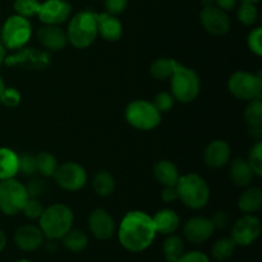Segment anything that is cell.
Returning a JSON list of instances; mask_svg holds the SVG:
<instances>
[{
    "label": "cell",
    "instance_id": "6da1fadb",
    "mask_svg": "<svg viewBox=\"0 0 262 262\" xmlns=\"http://www.w3.org/2000/svg\"><path fill=\"white\" fill-rule=\"evenodd\" d=\"M152 216L143 211H129L122 219L118 238L123 247L133 253L142 252L152 245L156 237Z\"/></svg>",
    "mask_w": 262,
    "mask_h": 262
},
{
    "label": "cell",
    "instance_id": "7a4b0ae2",
    "mask_svg": "<svg viewBox=\"0 0 262 262\" xmlns=\"http://www.w3.org/2000/svg\"><path fill=\"white\" fill-rule=\"evenodd\" d=\"M40 229L42 230L45 238L50 241L60 239L74 222V215L71 207L64 204H54L48 209H43L42 214L38 217Z\"/></svg>",
    "mask_w": 262,
    "mask_h": 262
},
{
    "label": "cell",
    "instance_id": "3957f363",
    "mask_svg": "<svg viewBox=\"0 0 262 262\" xmlns=\"http://www.w3.org/2000/svg\"><path fill=\"white\" fill-rule=\"evenodd\" d=\"M178 200L192 210L204 209L210 200V187L201 176L189 173L181 176L176 186Z\"/></svg>",
    "mask_w": 262,
    "mask_h": 262
},
{
    "label": "cell",
    "instance_id": "277c9868",
    "mask_svg": "<svg viewBox=\"0 0 262 262\" xmlns=\"http://www.w3.org/2000/svg\"><path fill=\"white\" fill-rule=\"evenodd\" d=\"M97 32L96 13L83 10L71 18L67 30V38L76 49H86L95 42Z\"/></svg>",
    "mask_w": 262,
    "mask_h": 262
},
{
    "label": "cell",
    "instance_id": "5b68a950",
    "mask_svg": "<svg viewBox=\"0 0 262 262\" xmlns=\"http://www.w3.org/2000/svg\"><path fill=\"white\" fill-rule=\"evenodd\" d=\"M170 86L171 96L174 97V100L182 102V104H189L199 96L200 90H201V82L193 69L188 68L183 64H179L176 60L173 76L170 77Z\"/></svg>",
    "mask_w": 262,
    "mask_h": 262
},
{
    "label": "cell",
    "instance_id": "8992f818",
    "mask_svg": "<svg viewBox=\"0 0 262 262\" xmlns=\"http://www.w3.org/2000/svg\"><path fill=\"white\" fill-rule=\"evenodd\" d=\"M125 120L140 130H151L161 122V113L146 100H135L125 107Z\"/></svg>",
    "mask_w": 262,
    "mask_h": 262
},
{
    "label": "cell",
    "instance_id": "52a82bcc",
    "mask_svg": "<svg viewBox=\"0 0 262 262\" xmlns=\"http://www.w3.org/2000/svg\"><path fill=\"white\" fill-rule=\"evenodd\" d=\"M32 36V26L25 17L10 15L0 30L2 43L10 50H18L27 45Z\"/></svg>",
    "mask_w": 262,
    "mask_h": 262
},
{
    "label": "cell",
    "instance_id": "ba28073f",
    "mask_svg": "<svg viewBox=\"0 0 262 262\" xmlns=\"http://www.w3.org/2000/svg\"><path fill=\"white\" fill-rule=\"evenodd\" d=\"M228 90L233 96L243 100V101L250 102L252 100L261 99V74H255L245 71L235 72L228 79Z\"/></svg>",
    "mask_w": 262,
    "mask_h": 262
},
{
    "label": "cell",
    "instance_id": "9c48e42d",
    "mask_svg": "<svg viewBox=\"0 0 262 262\" xmlns=\"http://www.w3.org/2000/svg\"><path fill=\"white\" fill-rule=\"evenodd\" d=\"M28 199L25 184L14 178L0 181V211L7 216H14L22 211Z\"/></svg>",
    "mask_w": 262,
    "mask_h": 262
},
{
    "label": "cell",
    "instance_id": "30bf717a",
    "mask_svg": "<svg viewBox=\"0 0 262 262\" xmlns=\"http://www.w3.org/2000/svg\"><path fill=\"white\" fill-rule=\"evenodd\" d=\"M53 177L56 184L68 192L79 191L87 182L86 170L79 164L72 161L58 165Z\"/></svg>",
    "mask_w": 262,
    "mask_h": 262
},
{
    "label": "cell",
    "instance_id": "8fae6325",
    "mask_svg": "<svg viewBox=\"0 0 262 262\" xmlns=\"http://www.w3.org/2000/svg\"><path fill=\"white\" fill-rule=\"evenodd\" d=\"M51 61V56L48 51L36 50L33 48L18 49L17 53L5 56L4 64L8 67L19 66L27 69H43Z\"/></svg>",
    "mask_w": 262,
    "mask_h": 262
},
{
    "label": "cell",
    "instance_id": "7c38bea8",
    "mask_svg": "<svg viewBox=\"0 0 262 262\" xmlns=\"http://www.w3.org/2000/svg\"><path fill=\"white\" fill-rule=\"evenodd\" d=\"M261 234V223L253 214H245L234 223L230 238L237 246H250L257 241Z\"/></svg>",
    "mask_w": 262,
    "mask_h": 262
},
{
    "label": "cell",
    "instance_id": "4fadbf2b",
    "mask_svg": "<svg viewBox=\"0 0 262 262\" xmlns=\"http://www.w3.org/2000/svg\"><path fill=\"white\" fill-rule=\"evenodd\" d=\"M200 20L206 32L212 36H224L230 30V18L216 5H207L200 13Z\"/></svg>",
    "mask_w": 262,
    "mask_h": 262
},
{
    "label": "cell",
    "instance_id": "5bb4252c",
    "mask_svg": "<svg viewBox=\"0 0 262 262\" xmlns=\"http://www.w3.org/2000/svg\"><path fill=\"white\" fill-rule=\"evenodd\" d=\"M72 7L66 0H46L41 3L37 15L43 25L60 26L71 17Z\"/></svg>",
    "mask_w": 262,
    "mask_h": 262
},
{
    "label": "cell",
    "instance_id": "9a60e30c",
    "mask_svg": "<svg viewBox=\"0 0 262 262\" xmlns=\"http://www.w3.org/2000/svg\"><path fill=\"white\" fill-rule=\"evenodd\" d=\"M89 229L95 238L100 241H106L114 235L117 230L114 219L104 209H96L89 216Z\"/></svg>",
    "mask_w": 262,
    "mask_h": 262
},
{
    "label": "cell",
    "instance_id": "2e32d148",
    "mask_svg": "<svg viewBox=\"0 0 262 262\" xmlns=\"http://www.w3.org/2000/svg\"><path fill=\"white\" fill-rule=\"evenodd\" d=\"M214 232L215 228L211 220L202 216L191 217L189 220H187L183 227L184 237L193 245H201V243L207 242L212 237Z\"/></svg>",
    "mask_w": 262,
    "mask_h": 262
},
{
    "label": "cell",
    "instance_id": "e0dca14e",
    "mask_svg": "<svg viewBox=\"0 0 262 262\" xmlns=\"http://www.w3.org/2000/svg\"><path fill=\"white\" fill-rule=\"evenodd\" d=\"M43 241H45V235L37 225H22L14 232L15 246L25 252L37 251L43 245Z\"/></svg>",
    "mask_w": 262,
    "mask_h": 262
},
{
    "label": "cell",
    "instance_id": "ac0fdd59",
    "mask_svg": "<svg viewBox=\"0 0 262 262\" xmlns=\"http://www.w3.org/2000/svg\"><path fill=\"white\" fill-rule=\"evenodd\" d=\"M38 42L49 51H60L68 43L67 32L59 26L45 25L37 31Z\"/></svg>",
    "mask_w": 262,
    "mask_h": 262
},
{
    "label": "cell",
    "instance_id": "d6986e66",
    "mask_svg": "<svg viewBox=\"0 0 262 262\" xmlns=\"http://www.w3.org/2000/svg\"><path fill=\"white\" fill-rule=\"evenodd\" d=\"M230 159V146L223 140H215L207 145L204 152V160L209 168L219 169L227 165Z\"/></svg>",
    "mask_w": 262,
    "mask_h": 262
},
{
    "label": "cell",
    "instance_id": "ffe728a7",
    "mask_svg": "<svg viewBox=\"0 0 262 262\" xmlns=\"http://www.w3.org/2000/svg\"><path fill=\"white\" fill-rule=\"evenodd\" d=\"M97 20V32L104 40L106 41H118L123 35V25L117 18L110 13H101L96 14Z\"/></svg>",
    "mask_w": 262,
    "mask_h": 262
},
{
    "label": "cell",
    "instance_id": "44dd1931",
    "mask_svg": "<svg viewBox=\"0 0 262 262\" xmlns=\"http://www.w3.org/2000/svg\"><path fill=\"white\" fill-rule=\"evenodd\" d=\"M152 222L155 225L156 233H160L164 235L176 233L178 230L179 224H181L178 214L170 209H163L156 212L152 216Z\"/></svg>",
    "mask_w": 262,
    "mask_h": 262
},
{
    "label": "cell",
    "instance_id": "7402d4cb",
    "mask_svg": "<svg viewBox=\"0 0 262 262\" xmlns=\"http://www.w3.org/2000/svg\"><path fill=\"white\" fill-rule=\"evenodd\" d=\"M154 177L164 187H176L181 174L176 164L169 160H160L154 166Z\"/></svg>",
    "mask_w": 262,
    "mask_h": 262
},
{
    "label": "cell",
    "instance_id": "603a6c76",
    "mask_svg": "<svg viewBox=\"0 0 262 262\" xmlns=\"http://www.w3.org/2000/svg\"><path fill=\"white\" fill-rule=\"evenodd\" d=\"M230 178L238 187H248L255 178L252 168L246 159H235L230 166Z\"/></svg>",
    "mask_w": 262,
    "mask_h": 262
},
{
    "label": "cell",
    "instance_id": "cb8c5ba5",
    "mask_svg": "<svg viewBox=\"0 0 262 262\" xmlns=\"http://www.w3.org/2000/svg\"><path fill=\"white\" fill-rule=\"evenodd\" d=\"M245 119L250 132L253 137L260 138L262 136V102L261 99L250 101L245 110Z\"/></svg>",
    "mask_w": 262,
    "mask_h": 262
},
{
    "label": "cell",
    "instance_id": "d4e9b609",
    "mask_svg": "<svg viewBox=\"0 0 262 262\" xmlns=\"http://www.w3.org/2000/svg\"><path fill=\"white\" fill-rule=\"evenodd\" d=\"M262 206V191L258 187H250L238 199V209L243 214L257 212Z\"/></svg>",
    "mask_w": 262,
    "mask_h": 262
},
{
    "label": "cell",
    "instance_id": "484cf974",
    "mask_svg": "<svg viewBox=\"0 0 262 262\" xmlns=\"http://www.w3.org/2000/svg\"><path fill=\"white\" fill-rule=\"evenodd\" d=\"M18 173V155L8 147H0V181L14 178Z\"/></svg>",
    "mask_w": 262,
    "mask_h": 262
},
{
    "label": "cell",
    "instance_id": "4316f807",
    "mask_svg": "<svg viewBox=\"0 0 262 262\" xmlns=\"http://www.w3.org/2000/svg\"><path fill=\"white\" fill-rule=\"evenodd\" d=\"M92 188H94L95 193H96L97 196H110V194L114 193L115 188H117L114 177H113L109 171H99V173L95 174L94 179H92Z\"/></svg>",
    "mask_w": 262,
    "mask_h": 262
},
{
    "label": "cell",
    "instance_id": "83f0119b",
    "mask_svg": "<svg viewBox=\"0 0 262 262\" xmlns=\"http://www.w3.org/2000/svg\"><path fill=\"white\" fill-rule=\"evenodd\" d=\"M63 246L71 252H82L89 245V237L83 230L69 229L63 237Z\"/></svg>",
    "mask_w": 262,
    "mask_h": 262
},
{
    "label": "cell",
    "instance_id": "f1b7e54d",
    "mask_svg": "<svg viewBox=\"0 0 262 262\" xmlns=\"http://www.w3.org/2000/svg\"><path fill=\"white\" fill-rule=\"evenodd\" d=\"M174 63H176L174 59H156L150 67V74L156 79V81H166V79H170V77L173 76Z\"/></svg>",
    "mask_w": 262,
    "mask_h": 262
},
{
    "label": "cell",
    "instance_id": "f546056e",
    "mask_svg": "<svg viewBox=\"0 0 262 262\" xmlns=\"http://www.w3.org/2000/svg\"><path fill=\"white\" fill-rule=\"evenodd\" d=\"M163 250L166 262H176L184 253V243L178 235L169 234L164 241Z\"/></svg>",
    "mask_w": 262,
    "mask_h": 262
},
{
    "label": "cell",
    "instance_id": "4dcf8cb0",
    "mask_svg": "<svg viewBox=\"0 0 262 262\" xmlns=\"http://www.w3.org/2000/svg\"><path fill=\"white\" fill-rule=\"evenodd\" d=\"M235 247L237 245L232 238H222L214 243L211 248V255L216 261H227L233 256Z\"/></svg>",
    "mask_w": 262,
    "mask_h": 262
},
{
    "label": "cell",
    "instance_id": "1f68e13d",
    "mask_svg": "<svg viewBox=\"0 0 262 262\" xmlns=\"http://www.w3.org/2000/svg\"><path fill=\"white\" fill-rule=\"evenodd\" d=\"M36 165H37V173H40L45 178H49L55 173L58 168V160L50 152L42 151L36 156Z\"/></svg>",
    "mask_w": 262,
    "mask_h": 262
},
{
    "label": "cell",
    "instance_id": "d6a6232c",
    "mask_svg": "<svg viewBox=\"0 0 262 262\" xmlns=\"http://www.w3.org/2000/svg\"><path fill=\"white\" fill-rule=\"evenodd\" d=\"M41 3L38 0H14L13 3V9L15 14L20 17L30 18L33 15H37L38 8Z\"/></svg>",
    "mask_w": 262,
    "mask_h": 262
},
{
    "label": "cell",
    "instance_id": "836d02e7",
    "mask_svg": "<svg viewBox=\"0 0 262 262\" xmlns=\"http://www.w3.org/2000/svg\"><path fill=\"white\" fill-rule=\"evenodd\" d=\"M237 15L241 23H243L245 26H252L257 20L258 10L256 8V4H252V3H241Z\"/></svg>",
    "mask_w": 262,
    "mask_h": 262
},
{
    "label": "cell",
    "instance_id": "e575fe53",
    "mask_svg": "<svg viewBox=\"0 0 262 262\" xmlns=\"http://www.w3.org/2000/svg\"><path fill=\"white\" fill-rule=\"evenodd\" d=\"M18 173H22L26 177L35 176L37 173L36 156L31 154H23L18 156Z\"/></svg>",
    "mask_w": 262,
    "mask_h": 262
},
{
    "label": "cell",
    "instance_id": "d590c367",
    "mask_svg": "<svg viewBox=\"0 0 262 262\" xmlns=\"http://www.w3.org/2000/svg\"><path fill=\"white\" fill-rule=\"evenodd\" d=\"M248 164L252 168L255 176L261 177L262 176V142L257 141L256 145L251 148L250 155L247 159Z\"/></svg>",
    "mask_w": 262,
    "mask_h": 262
},
{
    "label": "cell",
    "instance_id": "8d00e7d4",
    "mask_svg": "<svg viewBox=\"0 0 262 262\" xmlns=\"http://www.w3.org/2000/svg\"><path fill=\"white\" fill-rule=\"evenodd\" d=\"M26 191H27L28 197H33V199H38L42 196L48 189V184L40 177H33L27 182L26 184Z\"/></svg>",
    "mask_w": 262,
    "mask_h": 262
},
{
    "label": "cell",
    "instance_id": "74e56055",
    "mask_svg": "<svg viewBox=\"0 0 262 262\" xmlns=\"http://www.w3.org/2000/svg\"><path fill=\"white\" fill-rule=\"evenodd\" d=\"M42 211H43V206H42V204L38 201V199L28 197L27 201H26L25 206H23L22 211L20 212H23V215H25L26 217H28V219L35 220V219H38V217L41 216Z\"/></svg>",
    "mask_w": 262,
    "mask_h": 262
},
{
    "label": "cell",
    "instance_id": "f35d334b",
    "mask_svg": "<svg viewBox=\"0 0 262 262\" xmlns=\"http://www.w3.org/2000/svg\"><path fill=\"white\" fill-rule=\"evenodd\" d=\"M20 100L22 97L19 91L13 87H5L0 95V102L7 107H17L20 104Z\"/></svg>",
    "mask_w": 262,
    "mask_h": 262
},
{
    "label": "cell",
    "instance_id": "ab89813d",
    "mask_svg": "<svg viewBox=\"0 0 262 262\" xmlns=\"http://www.w3.org/2000/svg\"><path fill=\"white\" fill-rule=\"evenodd\" d=\"M248 49L252 51L255 55H262V28L257 27L248 33L247 37Z\"/></svg>",
    "mask_w": 262,
    "mask_h": 262
},
{
    "label": "cell",
    "instance_id": "60d3db41",
    "mask_svg": "<svg viewBox=\"0 0 262 262\" xmlns=\"http://www.w3.org/2000/svg\"><path fill=\"white\" fill-rule=\"evenodd\" d=\"M174 101L176 100H174V97L170 94H168V92H160V94H158L155 96L152 104L159 112L165 113L169 112L174 106Z\"/></svg>",
    "mask_w": 262,
    "mask_h": 262
},
{
    "label": "cell",
    "instance_id": "b9f144b4",
    "mask_svg": "<svg viewBox=\"0 0 262 262\" xmlns=\"http://www.w3.org/2000/svg\"><path fill=\"white\" fill-rule=\"evenodd\" d=\"M106 13L113 15H118L125 10L128 5V0H104Z\"/></svg>",
    "mask_w": 262,
    "mask_h": 262
},
{
    "label": "cell",
    "instance_id": "7bdbcfd3",
    "mask_svg": "<svg viewBox=\"0 0 262 262\" xmlns=\"http://www.w3.org/2000/svg\"><path fill=\"white\" fill-rule=\"evenodd\" d=\"M176 262H210L209 256L201 251H191L181 256Z\"/></svg>",
    "mask_w": 262,
    "mask_h": 262
},
{
    "label": "cell",
    "instance_id": "ee69618b",
    "mask_svg": "<svg viewBox=\"0 0 262 262\" xmlns=\"http://www.w3.org/2000/svg\"><path fill=\"white\" fill-rule=\"evenodd\" d=\"M210 220L215 229H225L230 223V215L227 211H217Z\"/></svg>",
    "mask_w": 262,
    "mask_h": 262
},
{
    "label": "cell",
    "instance_id": "f6af8a7d",
    "mask_svg": "<svg viewBox=\"0 0 262 262\" xmlns=\"http://www.w3.org/2000/svg\"><path fill=\"white\" fill-rule=\"evenodd\" d=\"M161 199L163 201L171 204V202L178 200V192H177L176 187H164L163 192H161Z\"/></svg>",
    "mask_w": 262,
    "mask_h": 262
},
{
    "label": "cell",
    "instance_id": "bcb514c9",
    "mask_svg": "<svg viewBox=\"0 0 262 262\" xmlns=\"http://www.w3.org/2000/svg\"><path fill=\"white\" fill-rule=\"evenodd\" d=\"M214 5H216L217 8L223 9L224 12H229V10L235 8L237 0H214Z\"/></svg>",
    "mask_w": 262,
    "mask_h": 262
},
{
    "label": "cell",
    "instance_id": "7dc6e473",
    "mask_svg": "<svg viewBox=\"0 0 262 262\" xmlns=\"http://www.w3.org/2000/svg\"><path fill=\"white\" fill-rule=\"evenodd\" d=\"M5 246H7V237H5V233L0 229V252H3Z\"/></svg>",
    "mask_w": 262,
    "mask_h": 262
},
{
    "label": "cell",
    "instance_id": "c3c4849f",
    "mask_svg": "<svg viewBox=\"0 0 262 262\" xmlns=\"http://www.w3.org/2000/svg\"><path fill=\"white\" fill-rule=\"evenodd\" d=\"M5 56H7V48H5V46L2 43V41H0V66L4 63Z\"/></svg>",
    "mask_w": 262,
    "mask_h": 262
},
{
    "label": "cell",
    "instance_id": "681fc988",
    "mask_svg": "<svg viewBox=\"0 0 262 262\" xmlns=\"http://www.w3.org/2000/svg\"><path fill=\"white\" fill-rule=\"evenodd\" d=\"M202 4H204V7H207V5H212V4H214V0H202Z\"/></svg>",
    "mask_w": 262,
    "mask_h": 262
},
{
    "label": "cell",
    "instance_id": "f907efd6",
    "mask_svg": "<svg viewBox=\"0 0 262 262\" xmlns=\"http://www.w3.org/2000/svg\"><path fill=\"white\" fill-rule=\"evenodd\" d=\"M4 89H5V84H4V81H3L2 76H0V95H2L3 90H4Z\"/></svg>",
    "mask_w": 262,
    "mask_h": 262
},
{
    "label": "cell",
    "instance_id": "816d5d0a",
    "mask_svg": "<svg viewBox=\"0 0 262 262\" xmlns=\"http://www.w3.org/2000/svg\"><path fill=\"white\" fill-rule=\"evenodd\" d=\"M242 3H252V4H256V3H258L260 0H241Z\"/></svg>",
    "mask_w": 262,
    "mask_h": 262
},
{
    "label": "cell",
    "instance_id": "f5cc1de1",
    "mask_svg": "<svg viewBox=\"0 0 262 262\" xmlns=\"http://www.w3.org/2000/svg\"><path fill=\"white\" fill-rule=\"evenodd\" d=\"M15 262H31V261H28V260H19V261H15Z\"/></svg>",
    "mask_w": 262,
    "mask_h": 262
},
{
    "label": "cell",
    "instance_id": "db71d44e",
    "mask_svg": "<svg viewBox=\"0 0 262 262\" xmlns=\"http://www.w3.org/2000/svg\"><path fill=\"white\" fill-rule=\"evenodd\" d=\"M0 30H2V27H0Z\"/></svg>",
    "mask_w": 262,
    "mask_h": 262
}]
</instances>
